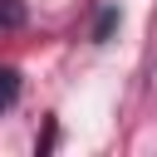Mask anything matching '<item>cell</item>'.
<instances>
[{
	"label": "cell",
	"instance_id": "cell-3",
	"mask_svg": "<svg viewBox=\"0 0 157 157\" xmlns=\"http://www.w3.org/2000/svg\"><path fill=\"white\" fill-rule=\"evenodd\" d=\"M113 25H118V10H103V20H98L93 39H108V34H113Z\"/></svg>",
	"mask_w": 157,
	"mask_h": 157
},
{
	"label": "cell",
	"instance_id": "cell-2",
	"mask_svg": "<svg viewBox=\"0 0 157 157\" xmlns=\"http://www.w3.org/2000/svg\"><path fill=\"white\" fill-rule=\"evenodd\" d=\"M15 25H25V5L20 0H0V29H15Z\"/></svg>",
	"mask_w": 157,
	"mask_h": 157
},
{
	"label": "cell",
	"instance_id": "cell-1",
	"mask_svg": "<svg viewBox=\"0 0 157 157\" xmlns=\"http://www.w3.org/2000/svg\"><path fill=\"white\" fill-rule=\"evenodd\" d=\"M15 98H20V74H15L10 64H0V113L15 108Z\"/></svg>",
	"mask_w": 157,
	"mask_h": 157
}]
</instances>
